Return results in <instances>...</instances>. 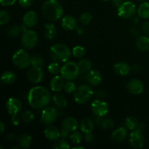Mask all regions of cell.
<instances>
[{
    "label": "cell",
    "mask_w": 149,
    "mask_h": 149,
    "mask_svg": "<svg viewBox=\"0 0 149 149\" xmlns=\"http://www.w3.org/2000/svg\"><path fill=\"white\" fill-rule=\"evenodd\" d=\"M51 94L49 90L42 86L33 87L29 90L28 102L31 107L41 109L47 107L50 103Z\"/></svg>",
    "instance_id": "6da1fadb"
},
{
    "label": "cell",
    "mask_w": 149,
    "mask_h": 149,
    "mask_svg": "<svg viewBox=\"0 0 149 149\" xmlns=\"http://www.w3.org/2000/svg\"><path fill=\"white\" fill-rule=\"evenodd\" d=\"M42 13L47 20L56 21L62 17L63 8L56 0H47L42 5Z\"/></svg>",
    "instance_id": "7a4b0ae2"
},
{
    "label": "cell",
    "mask_w": 149,
    "mask_h": 149,
    "mask_svg": "<svg viewBox=\"0 0 149 149\" xmlns=\"http://www.w3.org/2000/svg\"><path fill=\"white\" fill-rule=\"evenodd\" d=\"M49 56L54 62L65 63L71 56V51L64 44H55L50 47Z\"/></svg>",
    "instance_id": "3957f363"
},
{
    "label": "cell",
    "mask_w": 149,
    "mask_h": 149,
    "mask_svg": "<svg viewBox=\"0 0 149 149\" xmlns=\"http://www.w3.org/2000/svg\"><path fill=\"white\" fill-rule=\"evenodd\" d=\"M93 91L91 87L87 84L80 85L76 89L74 93V99L78 104H85L92 98Z\"/></svg>",
    "instance_id": "277c9868"
},
{
    "label": "cell",
    "mask_w": 149,
    "mask_h": 149,
    "mask_svg": "<svg viewBox=\"0 0 149 149\" xmlns=\"http://www.w3.org/2000/svg\"><path fill=\"white\" fill-rule=\"evenodd\" d=\"M31 57L26 50L20 49L13 55L12 61L13 64L20 69H26L31 65Z\"/></svg>",
    "instance_id": "5b68a950"
},
{
    "label": "cell",
    "mask_w": 149,
    "mask_h": 149,
    "mask_svg": "<svg viewBox=\"0 0 149 149\" xmlns=\"http://www.w3.org/2000/svg\"><path fill=\"white\" fill-rule=\"evenodd\" d=\"M79 74L78 64L73 61L65 62L64 65L61 67V77L66 81H73L76 79Z\"/></svg>",
    "instance_id": "8992f818"
},
{
    "label": "cell",
    "mask_w": 149,
    "mask_h": 149,
    "mask_svg": "<svg viewBox=\"0 0 149 149\" xmlns=\"http://www.w3.org/2000/svg\"><path fill=\"white\" fill-rule=\"evenodd\" d=\"M38 42V36L35 31L32 30H26L23 31L21 36V45L28 49L35 47Z\"/></svg>",
    "instance_id": "52a82bcc"
},
{
    "label": "cell",
    "mask_w": 149,
    "mask_h": 149,
    "mask_svg": "<svg viewBox=\"0 0 149 149\" xmlns=\"http://www.w3.org/2000/svg\"><path fill=\"white\" fill-rule=\"evenodd\" d=\"M136 7L133 2L130 1H124L117 10V14L123 19H127L135 15Z\"/></svg>",
    "instance_id": "ba28073f"
},
{
    "label": "cell",
    "mask_w": 149,
    "mask_h": 149,
    "mask_svg": "<svg viewBox=\"0 0 149 149\" xmlns=\"http://www.w3.org/2000/svg\"><path fill=\"white\" fill-rule=\"evenodd\" d=\"M139 126L130 134V143L132 148H142L145 144V139L142 134V129L141 127Z\"/></svg>",
    "instance_id": "9c48e42d"
},
{
    "label": "cell",
    "mask_w": 149,
    "mask_h": 149,
    "mask_svg": "<svg viewBox=\"0 0 149 149\" xmlns=\"http://www.w3.org/2000/svg\"><path fill=\"white\" fill-rule=\"evenodd\" d=\"M91 109L96 116L102 118L109 112V106L106 102L97 99L91 103Z\"/></svg>",
    "instance_id": "30bf717a"
},
{
    "label": "cell",
    "mask_w": 149,
    "mask_h": 149,
    "mask_svg": "<svg viewBox=\"0 0 149 149\" xmlns=\"http://www.w3.org/2000/svg\"><path fill=\"white\" fill-rule=\"evenodd\" d=\"M58 118V112L56 109L52 107L44 108L42 111L41 121L46 125H50L55 122Z\"/></svg>",
    "instance_id": "8fae6325"
},
{
    "label": "cell",
    "mask_w": 149,
    "mask_h": 149,
    "mask_svg": "<svg viewBox=\"0 0 149 149\" xmlns=\"http://www.w3.org/2000/svg\"><path fill=\"white\" fill-rule=\"evenodd\" d=\"M22 103L15 97H10L6 103V109L11 116H17V113L21 111Z\"/></svg>",
    "instance_id": "7c38bea8"
},
{
    "label": "cell",
    "mask_w": 149,
    "mask_h": 149,
    "mask_svg": "<svg viewBox=\"0 0 149 149\" xmlns=\"http://www.w3.org/2000/svg\"><path fill=\"white\" fill-rule=\"evenodd\" d=\"M44 73L42 68L32 66L28 71V79L33 84H38L42 80Z\"/></svg>",
    "instance_id": "4fadbf2b"
},
{
    "label": "cell",
    "mask_w": 149,
    "mask_h": 149,
    "mask_svg": "<svg viewBox=\"0 0 149 149\" xmlns=\"http://www.w3.org/2000/svg\"><path fill=\"white\" fill-rule=\"evenodd\" d=\"M127 88L130 93L138 95L143 93L144 87L142 81L138 79H132L127 84Z\"/></svg>",
    "instance_id": "5bb4252c"
},
{
    "label": "cell",
    "mask_w": 149,
    "mask_h": 149,
    "mask_svg": "<svg viewBox=\"0 0 149 149\" xmlns=\"http://www.w3.org/2000/svg\"><path fill=\"white\" fill-rule=\"evenodd\" d=\"M44 135H45V138L49 141H56L61 137V131L55 126L49 125L45 129Z\"/></svg>",
    "instance_id": "9a60e30c"
},
{
    "label": "cell",
    "mask_w": 149,
    "mask_h": 149,
    "mask_svg": "<svg viewBox=\"0 0 149 149\" xmlns=\"http://www.w3.org/2000/svg\"><path fill=\"white\" fill-rule=\"evenodd\" d=\"M38 22L37 13L34 11H29L23 15V23L27 28H32L36 25Z\"/></svg>",
    "instance_id": "2e32d148"
},
{
    "label": "cell",
    "mask_w": 149,
    "mask_h": 149,
    "mask_svg": "<svg viewBox=\"0 0 149 149\" xmlns=\"http://www.w3.org/2000/svg\"><path fill=\"white\" fill-rule=\"evenodd\" d=\"M86 79L89 84L93 87H96L101 83L102 76L97 70H90L87 74Z\"/></svg>",
    "instance_id": "e0dca14e"
},
{
    "label": "cell",
    "mask_w": 149,
    "mask_h": 149,
    "mask_svg": "<svg viewBox=\"0 0 149 149\" xmlns=\"http://www.w3.org/2000/svg\"><path fill=\"white\" fill-rule=\"evenodd\" d=\"M63 79H64L62 77L55 75L51 79L50 84H49L51 90L55 92V93H59V92H61L64 88V85H65Z\"/></svg>",
    "instance_id": "ac0fdd59"
},
{
    "label": "cell",
    "mask_w": 149,
    "mask_h": 149,
    "mask_svg": "<svg viewBox=\"0 0 149 149\" xmlns=\"http://www.w3.org/2000/svg\"><path fill=\"white\" fill-rule=\"evenodd\" d=\"M113 70L115 73L119 76H127L130 74L131 71V67L128 63L125 62L116 63L113 65Z\"/></svg>",
    "instance_id": "d6986e66"
},
{
    "label": "cell",
    "mask_w": 149,
    "mask_h": 149,
    "mask_svg": "<svg viewBox=\"0 0 149 149\" xmlns=\"http://www.w3.org/2000/svg\"><path fill=\"white\" fill-rule=\"evenodd\" d=\"M127 132L126 127H120L112 132L111 138L115 142L120 143L125 141V138H127Z\"/></svg>",
    "instance_id": "ffe728a7"
},
{
    "label": "cell",
    "mask_w": 149,
    "mask_h": 149,
    "mask_svg": "<svg viewBox=\"0 0 149 149\" xmlns=\"http://www.w3.org/2000/svg\"><path fill=\"white\" fill-rule=\"evenodd\" d=\"M61 26L67 31H72L77 28V22L73 16L66 15L63 17L61 20Z\"/></svg>",
    "instance_id": "44dd1931"
},
{
    "label": "cell",
    "mask_w": 149,
    "mask_h": 149,
    "mask_svg": "<svg viewBox=\"0 0 149 149\" xmlns=\"http://www.w3.org/2000/svg\"><path fill=\"white\" fill-rule=\"evenodd\" d=\"M61 127L63 129L67 130L70 132H74L78 127V122L77 119L71 116H68L63 120L61 123Z\"/></svg>",
    "instance_id": "7402d4cb"
},
{
    "label": "cell",
    "mask_w": 149,
    "mask_h": 149,
    "mask_svg": "<svg viewBox=\"0 0 149 149\" xmlns=\"http://www.w3.org/2000/svg\"><path fill=\"white\" fill-rule=\"evenodd\" d=\"M44 33L45 38L49 40H52L55 37L57 33V29L53 23H45L44 26Z\"/></svg>",
    "instance_id": "603a6c76"
},
{
    "label": "cell",
    "mask_w": 149,
    "mask_h": 149,
    "mask_svg": "<svg viewBox=\"0 0 149 149\" xmlns=\"http://www.w3.org/2000/svg\"><path fill=\"white\" fill-rule=\"evenodd\" d=\"M80 130L81 132L85 133H88V132H93V129H94V123L93 121L90 118H84L80 122Z\"/></svg>",
    "instance_id": "cb8c5ba5"
},
{
    "label": "cell",
    "mask_w": 149,
    "mask_h": 149,
    "mask_svg": "<svg viewBox=\"0 0 149 149\" xmlns=\"http://www.w3.org/2000/svg\"><path fill=\"white\" fill-rule=\"evenodd\" d=\"M136 46L138 49L143 52L149 51V37L140 36L136 40Z\"/></svg>",
    "instance_id": "d4e9b609"
},
{
    "label": "cell",
    "mask_w": 149,
    "mask_h": 149,
    "mask_svg": "<svg viewBox=\"0 0 149 149\" xmlns=\"http://www.w3.org/2000/svg\"><path fill=\"white\" fill-rule=\"evenodd\" d=\"M31 136L29 134H23L17 139V143L22 148H28L31 144Z\"/></svg>",
    "instance_id": "484cf974"
},
{
    "label": "cell",
    "mask_w": 149,
    "mask_h": 149,
    "mask_svg": "<svg viewBox=\"0 0 149 149\" xmlns=\"http://www.w3.org/2000/svg\"><path fill=\"white\" fill-rule=\"evenodd\" d=\"M1 82L4 84H12L16 80V75L14 72L10 71H5L2 74L1 77Z\"/></svg>",
    "instance_id": "4316f807"
},
{
    "label": "cell",
    "mask_w": 149,
    "mask_h": 149,
    "mask_svg": "<svg viewBox=\"0 0 149 149\" xmlns=\"http://www.w3.org/2000/svg\"><path fill=\"white\" fill-rule=\"evenodd\" d=\"M77 64H78L80 74L89 72L92 69V67H93L92 62L89 59H82Z\"/></svg>",
    "instance_id": "83f0119b"
},
{
    "label": "cell",
    "mask_w": 149,
    "mask_h": 149,
    "mask_svg": "<svg viewBox=\"0 0 149 149\" xmlns=\"http://www.w3.org/2000/svg\"><path fill=\"white\" fill-rule=\"evenodd\" d=\"M138 16L141 18L147 19L149 17V3L147 1H144L138 9Z\"/></svg>",
    "instance_id": "f1b7e54d"
},
{
    "label": "cell",
    "mask_w": 149,
    "mask_h": 149,
    "mask_svg": "<svg viewBox=\"0 0 149 149\" xmlns=\"http://www.w3.org/2000/svg\"><path fill=\"white\" fill-rule=\"evenodd\" d=\"M55 106L58 108H65L67 106V100L63 95L61 94H55L52 97Z\"/></svg>",
    "instance_id": "f546056e"
},
{
    "label": "cell",
    "mask_w": 149,
    "mask_h": 149,
    "mask_svg": "<svg viewBox=\"0 0 149 149\" xmlns=\"http://www.w3.org/2000/svg\"><path fill=\"white\" fill-rule=\"evenodd\" d=\"M125 125L127 129L131 131L136 130L139 126L138 120L134 116H128V117H127L125 122Z\"/></svg>",
    "instance_id": "4dcf8cb0"
},
{
    "label": "cell",
    "mask_w": 149,
    "mask_h": 149,
    "mask_svg": "<svg viewBox=\"0 0 149 149\" xmlns=\"http://www.w3.org/2000/svg\"><path fill=\"white\" fill-rule=\"evenodd\" d=\"M69 139L71 143H73L74 145H78L82 141V135L79 132L75 130L70 135Z\"/></svg>",
    "instance_id": "1f68e13d"
},
{
    "label": "cell",
    "mask_w": 149,
    "mask_h": 149,
    "mask_svg": "<svg viewBox=\"0 0 149 149\" xmlns=\"http://www.w3.org/2000/svg\"><path fill=\"white\" fill-rule=\"evenodd\" d=\"M69 148L70 146L68 142L66 141V140L63 139V138L57 140L52 145V148L54 149H68Z\"/></svg>",
    "instance_id": "d6a6232c"
},
{
    "label": "cell",
    "mask_w": 149,
    "mask_h": 149,
    "mask_svg": "<svg viewBox=\"0 0 149 149\" xmlns=\"http://www.w3.org/2000/svg\"><path fill=\"white\" fill-rule=\"evenodd\" d=\"M31 65L35 67H39L42 68L44 65V60L40 55H35L31 57Z\"/></svg>",
    "instance_id": "836d02e7"
},
{
    "label": "cell",
    "mask_w": 149,
    "mask_h": 149,
    "mask_svg": "<svg viewBox=\"0 0 149 149\" xmlns=\"http://www.w3.org/2000/svg\"><path fill=\"white\" fill-rule=\"evenodd\" d=\"M47 68L48 71L53 75H58L59 73H61V67L60 66L59 63L57 62L51 63L50 64H49Z\"/></svg>",
    "instance_id": "e575fe53"
},
{
    "label": "cell",
    "mask_w": 149,
    "mask_h": 149,
    "mask_svg": "<svg viewBox=\"0 0 149 149\" xmlns=\"http://www.w3.org/2000/svg\"><path fill=\"white\" fill-rule=\"evenodd\" d=\"M85 49L81 46H76L73 48L72 54L76 58H81L85 55Z\"/></svg>",
    "instance_id": "d590c367"
},
{
    "label": "cell",
    "mask_w": 149,
    "mask_h": 149,
    "mask_svg": "<svg viewBox=\"0 0 149 149\" xmlns=\"http://www.w3.org/2000/svg\"><path fill=\"white\" fill-rule=\"evenodd\" d=\"M93 20V15L90 13H84L80 15L79 21L84 26H87Z\"/></svg>",
    "instance_id": "8d00e7d4"
},
{
    "label": "cell",
    "mask_w": 149,
    "mask_h": 149,
    "mask_svg": "<svg viewBox=\"0 0 149 149\" xmlns=\"http://www.w3.org/2000/svg\"><path fill=\"white\" fill-rule=\"evenodd\" d=\"M21 119L25 123H30L34 119V114L31 111H26L22 113Z\"/></svg>",
    "instance_id": "74e56055"
},
{
    "label": "cell",
    "mask_w": 149,
    "mask_h": 149,
    "mask_svg": "<svg viewBox=\"0 0 149 149\" xmlns=\"http://www.w3.org/2000/svg\"><path fill=\"white\" fill-rule=\"evenodd\" d=\"M20 28L17 25H13L10 26L7 30V33L10 37H16L19 35L20 32Z\"/></svg>",
    "instance_id": "f35d334b"
},
{
    "label": "cell",
    "mask_w": 149,
    "mask_h": 149,
    "mask_svg": "<svg viewBox=\"0 0 149 149\" xmlns=\"http://www.w3.org/2000/svg\"><path fill=\"white\" fill-rule=\"evenodd\" d=\"M10 20V15L7 11L5 10H1L0 11V24L1 26L4 24H7L9 23Z\"/></svg>",
    "instance_id": "ab89813d"
},
{
    "label": "cell",
    "mask_w": 149,
    "mask_h": 149,
    "mask_svg": "<svg viewBox=\"0 0 149 149\" xmlns=\"http://www.w3.org/2000/svg\"><path fill=\"white\" fill-rule=\"evenodd\" d=\"M76 85L74 84V82H73L72 81H66V82L65 83V85H64V90L65 91V93H68V94H71V93H74L76 90Z\"/></svg>",
    "instance_id": "60d3db41"
},
{
    "label": "cell",
    "mask_w": 149,
    "mask_h": 149,
    "mask_svg": "<svg viewBox=\"0 0 149 149\" xmlns=\"http://www.w3.org/2000/svg\"><path fill=\"white\" fill-rule=\"evenodd\" d=\"M114 126V122L111 119H105L102 121L101 127L103 129H111Z\"/></svg>",
    "instance_id": "b9f144b4"
},
{
    "label": "cell",
    "mask_w": 149,
    "mask_h": 149,
    "mask_svg": "<svg viewBox=\"0 0 149 149\" xmlns=\"http://www.w3.org/2000/svg\"><path fill=\"white\" fill-rule=\"evenodd\" d=\"M17 1H18L20 5L25 8L31 7L33 2V0H17Z\"/></svg>",
    "instance_id": "7bdbcfd3"
},
{
    "label": "cell",
    "mask_w": 149,
    "mask_h": 149,
    "mask_svg": "<svg viewBox=\"0 0 149 149\" xmlns=\"http://www.w3.org/2000/svg\"><path fill=\"white\" fill-rule=\"evenodd\" d=\"M16 0H0V4L1 6L7 7V6H11L15 3Z\"/></svg>",
    "instance_id": "ee69618b"
},
{
    "label": "cell",
    "mask_w": 149,
    "mask_h": 149,
    "mask_svg": "<svg viewBox=\"0 0 149 149\" xmlns=\"http://www.w3.org/2000/svg\"><path fill=\"white\" fill-rule=\"evenodd\" d=\"M69 132H70V131H68V130H67L62 128V130H61V138L66 140L67 138H68L70 137Z\"/></svg>",
    "instance_id": "f6af8a7d"
},
{
    "label": "cell",
    "mask_w": 149,
    "mask_h": 149,
    "mask_svg": "<svg viewBox=\"0 0 149 149\" xmlns=\"http://www.w3.org/2000/svg\"><path fill=\"white\" fill-rule=\"evenodd\" d=\"M84 140H85L86 142L91 143L93 141V140H94V137H93V133L92 132L85 133V135H84Z\"/></svg>",
    "instance_id": "bcb514c9"
},
{
    "label": "cell",
    "mask_w": 149,
    "mask_h": 149,
    "mask_svg": "<svg viewBox=\"0 0 149 149\" xmlns=\"http://www.w3.org/2000/svg\"><path fill=\"white\" fill-rule=\"evenodd\" d=\"M142 29L146 34L149 35V21H145L143 23Z\"/></svg>",
    "instance_id": "7dc6e473"
},
{
    "label": "cell",
    "mask_w": 149,
    "mask_h": 149,
    "mask_svg": "<svg viewBox=\"0 0 149 149\" xmlns=\"http://www.w3.org/2000/svg\"><path fill=\"white\" fill-rule=\"evenodd\" d=\"M11 122H12V123H13V125H15V126H17V125H18L19 122H20V120H19V118L17 117V116H12Z\"/></svg>",
    "instance_id": "c3c4849f"
},
{
    "label": "cell",
    "mask_w": 149,
    "mask_h": 149,
    "mask_svg": "<svg viewBox=\"0 0 149 149\" xmlns=\"http://www.w3.org/2000/svg\"><path fill=\"white\" fill-rule=\"evenodd\" d=\"M112 1H113V5L118 8L124 2V0H112Z\"/></svg>",
    "instance_id": "681fc988"
},
{
    "label": "cell",
    "mask_w": 149,
    "mask_h": 149,
    "mask_svg": "<svg viewBox=\"0 0 149 149\" xmlns=\"http://www.w3.org/2000/svg\"><path fill=\"white\" fill-rule=\"evenodd\" d=\"M95 95L98 97H103L105 96V95H106V93L103 90H97Z\"/></svg>",
    "instance_id": "f907efd6"
},
{
    "label": "cell",
    "mask_w": 149,
    "mask_h": 149,
    "mask_svg": "<svg viewBox=\"0 0 149 149\" xmlns=\"http://www.w3.org/2000/svg\"><path fill=\"white\" fill-rule=\"evenodd\" d=\"M130 33H132V35H134V36H137V35H138L139 31H138V30L135 27H132V29H130Z\"/></svg>",
    "instance_id": "816d5d0a"
},
{
    "label": "cell",
    "mask_w": 149,
    "mask_h": 149,
    "mask_svg": "<svg viewBox=\"0 0 149 149\" xmlns=\"http://www.w3.org/2000/svg\"><path fill=\"white\" fill-rule=\"evenodd\" d=\"M15 136L14 134L10 133L7 135V137H6V139L8 140V141H13V140L15 139Z\"/></svg>",
    "instance_id": "f5cc1de1"
},
{
    "label": "cell",
    "mask_w": 149,
    "mask_h": 149,
    "mask_svg": "<svg viewBox=\"0 0 149 149\" xmlns=\"http://www.w3.org/2000/svg\"><path fill=\"white\" fill-rule=\"evenodd\" d=\"M0 130H1V135H2L5 130V127H4V124L3 123V122H0Z\"/></svg>",
    "instance_id": "db71d44e"
},
{
    "label": "cell",
    "mask_w": 149,
    "mask_h": 149,
    "mask_svg": "<svg viewBox=\"0 0 149 149\" xmlns=\"http://www.w3.org/2000/svg\"><path fill=\"white\" fill-rule=\"evenodd\" d=\"M74 149H77V148H84V147L83 146H74V148H73Z\"/></svg>",
    "instance_id": "11a10c76"
},
{
    "label": "cell",
    "mask_w": 149,
    "mask_h": 149,
    "mask_svg": "<svg viewBox=\"0 0 149 149\" xmlns=\"http://www.w3.org/2000/svg\"><path fill=\"white\" fill-rule=\"evenodd\" d=\"M137 1H145V0H137Z\"/></svg>",
    "instance_id": "9f6ffc18"
},
{
    "label": "cell",
    "mask_w": 149,
    "mask_h": 149,
    "mask_svg": "<svg viewBox=\"0 0 149 149\" xmlns=\"http://www.w3.org/2000/svg\"><path fill=\"white\" fill-rule=\"evenodd\" d=\"M102 1H109V0H102Z\"/></svg>",
    "instance_id": "6f0895ef"
}]
</instances>
